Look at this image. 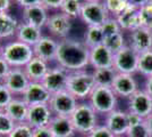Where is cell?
Returning <instances> with one entry per match:
<instances>
[{
	"label": "cell",
	"mask_w": 152,
	"mask_h": 137,
	"mask_svg": "<svg viewBox=\"0 0 152 137\" xmlns=\"http://www.w3.org/2000/svg\"><path fill=\"white\" fill-rule=\"evenodd\" d=\"M17 20L8 13H0V39L9 38L16 34L18 27Z\"/></svg>",
	"instance_id": "cell-26"
},
{
	"label": "cell",
	"mask_w": 152,
	"mask_h": 137,
	"mask_svg": "<svg viewBox=\"0 0 152 137\" xmlns=\"http://www.w3.org/2000/svg\"><path fill=\"white\" fill-rule=\"evenodd\" d=\"M48 19L49 16L47 14V9L42 5H35V6L23 8L24 22L37 26L39 29H42L45 25H47Z\"/></svg>",
	"instance_id": "cell-21"
},
{
	"label": "cell",
	"mask_w": 152,
	"mask_h": 137,
	"mask_svg": "<svg viewBox=\"0 0 152 137\" xmlns=\"http://www.w3.org/2000/svg\"><path fill=\"white\" fill-rule=\"evenodd\" d=\"M31 81L28 80L23 67H12L2 84L6 86L12 94H23Z\"/></svg>",
	"instance_id": "cell-14"
},
{
	"label": "cell",
	"mask_w": 152,
	"mask_h": 137,
	"mask_svg": "<svg viewBox=\"0 0 152 137\" xmlns=\"http://www.w3.org/2000/svg\"><path fill=\"white\" fill-rule=\"evenodd\" d=\"M53 117L49 104H38L28 106V114L26 122L31 126L33 129L48 127L50 120Z\"/></svg>",
	"instance_id": "cell-11"
},
{
	"label": "cell",
	"mask_w": 152,
	"mask_h": 137,
	"mask_svg": "<svg viewBox=\"0 0 152 137\" xmlns=\"http://www.w3.org/2000/svg\"><path fill=\"white\" fill-rule=\"evenodd\" d=\"M89 103L99 114H109L116 110L117 106V95L111 87L95 86L89 97Z\"/></svg>",
	"instance_id": "cell-5"
},
{
	"label": "cell",
	"mask_w": 152,
	"mask_h": 137,
	"mask_svg": "<svg viewBox=\"0 0 152 137\" xmlns=\"http://www.w3.org/2000/svg\"><path fill=\"white\" fill-rule=\"evenodd\" d=\"M64 0H41V5L45 9H60Z\"/></svg>",
	"instance_id": "cell-41"
},
{
	"label": "cell",
	"mask_w": 152,
	"mask_h": 137,
	"mask_svg": "<svg viewBox=\"0 0 152 137\" xmlns=\"http://www.w3.org/2000/svg\"><path fill=\"white\" fill-rule=\"evenodd\" d=\"M49 106L53 116H63L70 117L73 112L77 107V99H76L69 91L61 90L56 94H52L49 101Z\"/></svg>",
	"instance_id": "cell-8"
},
{
	"label": "cell",
	"mask_w": 152,
	"mask_h": 137,
	"mask_svg": "<svg viewBox=\"0 0 152 137\" xmlns=\"http://www.w3.org/2000/svg\"><path fill=\"white\" fill-rule=\"evenodd\" d=\"M127 137H152V134L149 127L146 126L145 121L129 127L126 134Z\"/></svg>",
	"instance_id": "cell-36"
},
{
	"label": "cell",
	"mask_w": 152,
	"mask_h": 137,
	"mask_svg": "<svg viewBox=\"0 0 152 137\" xmlns=\"http://www.w3.org/2000/svg\"><path fill=\"white\" fill-rule=\"evenodd\" d=\"M144 90L152 97V76L148 77L145 80V89Z\"/></svg>",
	"instance_id": "cell-47"
},
{
	"label": "cell",
	"mask_w": 152,
	"mask_h": 137,
	"mask_svg": "<svg viewBox=\"0 0 152 137\" xmlns=\"http://www.w3.org/2000/svg\"><path fill=\"white\" fill-rule=\"evenodd\" d=\"M139 16L141 26L152 30V0L139 8Z\"/></svg>",
	"instance_id": "cell-34"
},
{
	"label": "cell",
	"mask_w": 152,
	"mask_h": 137,
	"mask_svg": "<svg viewBox=\"0 0 152 137\" xmlns=\"http://www.w3.org/2000/svg\"><path fill=\"white\" fill-rule=\"evenodd\" d=\"M12 69V66L7 63V61L1 55H0V82H2L5 78L7 77V74L9 73Z\"/></svg>",
	"instance_id": "cell-40"
},
{
	"label": "cell",
	"mask_w": 152,
	"mask_h": 137,
	"mask_svg": "<svg viewBox=\"0 0 152 137\" xmlns=\"http://www.w3.org/2000/svg\"><path fill=\"white\" fill-rule=\"evenodd\" d=\"M96 112L90 103H78L75 111L70 116L76 133L82 135H89L98 126Z\"/></svg>",
	"instance_id": "cell-4"
},
{
	"label": "cell",
	"mask_w": 152,
	"mask_h": 137,
	"mask_svg": "<svg viewBox=\"0 0 152 137\" xmlns=\"http://www.w3.org/2000/svg\"><path fill=\"white\" fill-rule=\"evenodd\" d=\"M15 36H16L18 41L24 42L31 47L37 45L40 41V39L43 37L42 32H41V29H39L34 25H31L28 23H25V22L19 24Z\"/></svg>",
	"instance_id": "cell-24"
},
{
	"label": "cell",
	"mask_w": 152,
	"mask_h": 137,
	"mask_svg": "<svg viewBox=\"0 0 152 137\" xmlns=\"http://www.w3.org/2000/svg\"><path fill=\"white\" fill-rule=\"evenodd\" d=\"M47 27L51 32V34L59 37L61 39L68 38L70 30H72V19L61 12L57 14H52L49 16L47 22Z\"/></svg>",
	"instance_id": "cell-16"
},
{
	"label": "cell",
	"mask_w": 152,
	"mask_h": 137,
	"mask_svg": "<svg viewBox=\"0 0 152 137\" xmlns=\"http://www.w3.org/2000/svg\"><path fill=\"white\" fill-rule=\"evenodd\" d=\"M101 30L102 32H103V36H104V39L111 37V36H114L116 33L121 32V26L118 24L116 17H109L101 25Z\"/></svg>",
	"instance_id": "cell-35"
},
{
	"label": "cell",
	"mask_w": 152,
	"mask_h": 137,
	"mask_svg": "<svg viewBox=\"0 0 152 137\" xmlns=\"http://www.w3.org/2000/svg\"><path fill=\"white\" fill-rule=\"evenodd\" d=\"M103 45L106 46L111 53H114L115 55L116 53H118L121 49H123L126 46L125 45V38L123 36V32L116 33V34L109 37V38H106Z\"/></svg>",
	"instance_id": "cell-32"
},
{
	"label": "cell",
	"mask_w": 152,
	"mask_h": 137,
	"mask_svg": "<svg viewBox=\"0 0 152 137\" xmlns=\"http://www.w3.org/2000/svg\"><path fill=\"white\" fill-rule=\"evenodd\" d=\"M127 113H128V122H129V127L135 126V124H141V122L144 121V119H142V118L139 117L137 114L133 113V112L128 111Z\"/></svg>",
	"instance_id": "cell-43"
},
{
	"label": "cell",
	"mask_w": 152,
	"mask_h": 137,
	"mask_svg": "<svg viewBox=\"0 0 152 137\" xmlns=\"http://www.w3.org/2000/svg\"><path fill=\"white\" fill-rule=\"evenodd\" d=\"M23 69H24L28 80L33 81V82H41L49 71L48 62L39 59L37 56H34Z\"/></svg>",
	"instance_id": "cell-22"
},
{
	"label": "cell",
	"mask_w": 152,
	"mask_h": 137,
	"mask_svg": "<svg viewBox=\"0 0 152 137\" xmlns=\"http://www.w3.org/2000/svg\"><path fill=\"white\" fill-rule=\"evenodd\" d=\"M128 111L145 120L152 114V97L145 90L139 89L128 98Z\"/></svg>",
	"instance_id": "cell-10"
},
{
	"label": "cell",
	"mask_w": 152,
	"mask_h": 137,
	"mask_svg": "<svg viewBox=\"0 0 152 137\" xmlns=\"http://www.w3.org/2000/svg\"><path fill=\"white\" fill-rule=\"evenodd\" d=\"M90 65H92L94 69L114 67V53L110 52L103 44L91 48Z\"/></svg>",
	"instance_id": "cell-17"
},
{
	"label": "cell",
	"mask_w": 152,
	"mask_h": 137,
	"mask_svg": "<svg viewBox=\"0 0 152 137\" xmlns=\"http://www.w3.org/2000/svg\"><path fill=\"white\" fill-rule=\"evenodd\" d=\"M144 121H145L146 126L149 127V129H150V131H151V134H152V114H150Z\"/></svg>",
	"instance_id": "cell-48"
},
{
	"label": "cell",
	"mask_w": 152,
	"mask_h": 137,
	"mask_svg": "<svg viewBox=\"0 0 152 137\" xmlns=\"http://www.w3.org/2000/svg\"><path fill=\"white\" fill-rule=\"evenodd\" d=\"M83 1H93L94 2V1H103V0H83Z\"/></svg>",
	"instance_id": "cell-49"
},
{
	"label": "cell",
	"mask_w": 152,
	"mask_h": 137,
	"mask_svg": "<svg viewBox=\"0 0 152 137\" xmlns=\"http://www.w3.org/2000/svg\"><path fill=\"white\" fill-rule=\"evenodd\" d=\"M14 121L5 110H0V137H7L15 128Z\"/></svg>",
	"instance_id": "cell-33"
},
{
	"label": "cell",
	"mask_w": 152,
	"mask_h": 137,
	"mask_svg": "<svg viewBox=\"0 0 152 137\" xmlns=\"http://www.w3.org/2000/svg\"><path fill=\"white\" fill-rule=\"evenodd\" d=\"M16 2L23 8L35 6V5H41V0H16Z\"/></svg>",
	"instance_id": "cell-44"
},
{
	"label": "cell",
	"mask_w": 152,
	"mask_h": 137,
	"mask_svg": "<svg viewBox=\"0 0 152 137\" xmlns=\"http://www.w3.org/2000/svg\"><path fill=\"white\" fill-rule=\"evenodd\" d=\"M56 61L68 72L81 71L90 64V49L82 41L65 38L58 42Z\"/></svg>",
	"instance_id": "cell-1"
},
{
	"label": "cell",
	"mask_w": 152,
	"mask_h": 137,
	"mask_svg": "<svg viewBox=\"0 0 152 137\" xmlns=\"http://www.w3.org/2000/svg\"><path fill=\"white\" fill-rule=\"evenodd\" d=\"M92 74L96 86L111 87L117 76V71L114 67H102V69H94Z\"/></svg>",
	"instance_id": "cell-27"
},
{
	"label": "cell",
	"mask_w": 152,
	"mask_h": 137,
	"mask_svg": "<svg viewBox=\"0 0 152 137\" xmlns=\"http://www.w3.org/2000/svg\"><path fill=\"white\" fill-rule=\"evenodd\" d=\"M0 55L12 67H24L34 57L33 47L18 40L4 46Z\"/></svg>",
	"instance_id": "cell-3"
},
{
	"label": "cell",
	"mask_w": 152,
	"mask_h": 137,
	"mask_svg": "<svg viewBox=\"0 0 152 137\" xmlns=\"http://www.w3.org/2000/svg\"><path fill=\"white\" fill-rule=\"evenodd\" d=\"M33 131L34 129L27 122L16 124L13 131L7 137H33Z\"/></svg>",
	"instance_id": "cell-37"
},
{
	"label": "cell",
	"mask_w": 152,
	"mask_h": 137,
	"mask_svg": "<svg viewBox=\"0 0 152 137\" xmlns=\"http://www.w3.org/2000/svg\"><path fill=\"white\" fill-rule=\"evenodd\" d=\"M5 111L9 114V117L12 118L16 124H23V122H26V120H27L28 105L26 104L23 99L13 98V101L7 105Z\"/></svg>",
	"instance_id": "cell-25"
},
{
	"label": "cell",
	"mask_w": 152,
	"mask_h": 137,
	"mask_svg": "<svg viewBox=\"0 0 152 137\" xmlns=\"http://www.w3.org/2000/svg\"><path fill=\"white\" fill-rule=\"evenodd\" d=\"M102 2L108 10V13L111 14L114 17H117L129 6L127 0H103Z\"/></svg>",
	"instance_id": "cell-31"
},
{
	"label": "cell",
	"mask_w": 152,
	"mask_h": 137,
	"mask_svg": "<svg viewBox=\"0 0 152 137\" xmlns=\"http://www.w3.org/2000/svg\"><path fill=\"white\" fill-rule=\"evenodd\" d=\"M69 72L61 66L49 69L43 80L41 81L43 86L52 94H56L61 90H66L67 80H68Z\"/></svg>",
	"instance_id": "cell-9"
},
{
	"label": "cell",
	"mask_w": 152,
	"mask_h": 137,
	"mask_svg": "<svg viewBox=\"0 0 152 137\" xmlns=\"http://www.w3.org/2000/svg\"><path fill=\"white\" fill-rule=\"evenodd\" d=\"M131 46L139 54L152 49V30L140 26L131 32Z\"/></svg>",
	"instance_id": "cell-18"
},
{
	"label": "cell",
	"mask_w": 152,
	"mask_h": 137,
	"mask_svg": "<svg viewBox=\"0 0 152 137\" xmlns=\"http://www.w3.org/2000/svg\"><path fill=\"white\" fill-rule=\"evenodd\" d=\"M23 101L28 106L38 104H48L51 98V93L45 88L42 82L31 81L25 91L22 94Z\"/></svg>",
	"instance_id": "cell-12"
},
{
	"label": "cell",
	"mask_w": 152,
	"mask_h": 137,
	"mask_svg": "<svg viewBox=\"0 0 152 137\" xmlns=\"http://www.w3.org/2000/svg\"><path fill=\"white\" fill-rule=\"evenodd\" d=\"M82 5L83 0H64L60 7V12L67 15L69 19H76L80 17Z\"/></svg>",
	"instance_id": "cell-29"
},
{
	"label": "cell",
	"mask_w": 152,
	"mask_h": 137,
	"mask_svg": "<svg viewBox=\"0 0 152 137\" xmlns=\"http://www.w3.org/2000/svg\"><path fill=\"white\" fill-rule=\"evenodd\" d=\"M140 54L132 46H125L114 55V69L117 73L134 74L137 72Z\"/></svg>",
	"instance_id": "cell-7"
},
{
	"label": "cell",
	"mask_w": 152,
	"mask_h": 137,
	"mask_svg": "<svg viewBox=\"0 0 152 137\" xmlns=\"http://www.w3.org/2000/svg\"><path fill=\"white\" fill-rule=\"evenodd\" d=\"M109 15L102 1H83L80 19L88 26H101Z\"/></svg>",
	"instance_id": "cell-6"
},
{
	"label": "cell",
	"mask_w": 152,
	"mask_h": 137,
	"mask_svg": "<svg viewBox=\"0 0 152 137\" xmlns=\"http://www.w3.org/2000/svg\"><path fill=\"white\" fill-rule=\"evenodd\" d=\"M83 42L89 49L102 45L104 42V36L101 30V26H88Z\"/></svg>",
	"instance_id": "cell-28"
},
{
	"label": "cell",
	"mask_w": 152,
	"mask_h": 137,
	"mask_svg": "<svg viewBox=\"0 0 152 137\" xmlns=\"http://www.w3.org/2000/svg\"><path fill=\"white\" fill-rule=\"evenodd\" d=\"M86 137H116L104 124L96 126Z\"/></svg>",
	"instance_id": "cell-39"
},
{
	"label": "cell",
	"mask_w": 152,
	"mask_h": 137,
	"mask_svg": "<svg viewBox=\"0 0 152 137\" xmlns=\"http://www.w3.org/2000/svg\"><path fill=\"white\" fill-rule=\"evenodd\" d=\"M33 137H55V135L51 133L49 127L43 128H37L33 131Z\"/></svg>",
	"instance_id": "cell-42"
},
{
	"label": "cell",
	"mask_w": 152,
	"mask_h": 137,
	"mask_svg": "<svg viewBox=\"0 0 152 137\" xmlns=\"http://www.w3.org/2000/svg\"><path fill=\"white\" fill-rule=\"evenodd\" d=\"M48 127L55 137H74L76 133L70 117L53 116Z\"/></svg>",
	"instance_id": "cell-19"
},
{
	"label": "cell",
	"mask_w": 152,
	"mask_h": 137,
	"mask_svg": "<svg viewBox=\"0 0 152 137\" xmlns=\"http://www.w3.org/2000/svg\"><path fill=\"white\" fill-rule=\"evenodd\" d=\"M95 86L96 85L93 74L81 70V71L69 72L66 90L69 91L78 101V99L89 98Z\"/></svg>",
	"instance_id": "cell-2"
},
{
	"label": "cell",
	"mask_w": 152,
	"mask_h": 137,
	"mask_svg": "<svg viewBox=\"0 0 152 137\" xmlns=\"http://www.w3.org/2000/svg\"><path fill=\"white\" fill-rule=\"evenodd\" d=\"M1 49H2V47H1V45H0V53H1Z\"/></svg>",
	"instance_id": "cell-50"
},
{
	"label": "cell",
	"mask_w": 152,
	"mask_h": 137,
	"mask_svg": "<svg viewBox=\"0 0 152 137\" xmlns=\"http://www.w3.org/2000/svg\"><path fill=\"white\" fill-rule=\"evenodd\" d=\"M58 42L50 37H42L37 45L33 46L34 56L43 59L45 62H50L56 59Z\"/></svg>",
	"instance_id": "cell-20"
},
{
	"label": "cell",
	"mask_w": 152,
	"mask_h": 137,
	"mask_svg": "<svg viewBox=\"0 0 152 137\" xmlns=\"http://www.w3.org/2000/svg\"><path fill=\"white\" fill-rule=\"evenodd\" d=\"M116 20L118 22V24L121 26V31H129L132 32L134 30L139 29L141 26V22H140V16H139V8L134 7L132 5L127 7L126 9L119 14Z\"/></svg>",
	"instance_id": "cell-23"
},
{
	"label": "cell",
	"mask_w": 152,
	"mask_h": 137,
	"mask_svg": "<svg viewBox=\"0 0 152 137\" xmlns=\"http://www.w3.org/2000/svg\"><path fill=\"white\" fill-rule=\"evenodd\" d=\"M12 0H0V13H7L10 8Z\"/></svg>",
	"instance_id": "cell-45"
},
{
	"label": "cell",
	"mask_w": 152,
	"mask_h": 137,
	"mask_svg": "<svg viewBox=\"0 0 152 137\" xmlns=\"http://www.w3.org/2000/svg\"><path fill=\"white\" fill-rule=\"evenodd\" d=\"M129 5H132L134 7H137V8H141L142 6L146 5L148 2H150L151 0H127Z\"/></svg>",
	"instance_id": "cell-46"
},
{
	"label": "cell",
	"mask_w": 152,
	"mask_h": 137,
	"mask_svg": "<svg viewBox=\"0 0 152 137\" xmlns=\"http://www.w3.org/2000/svg\"><path fill=\"white\" fill-rule=\"evenodd\" d=\"M104 126L111 131L116 137H123L129 129L128 113L121 110H114L107 114Z\"/></svg>",
	"instance_id": "cell-13"
},
{
	"label": "cell",
	"mask_w": 152,
	"mask_h": 137,
	"mask_svg": "<svg viewBox=\"0 0 152 137\" xmlns=\"http://www.w3.org/2000/svg\"><path fill=\"white\" fill-rule=\"evenodd\" d=\"M137 72H140L142 76H145L146 78L152 76V49L140 54Z\"/></svg>",
	"instance_id": "cell-30"
},
{
	"label": "cell",
	"mask_w": 152,
	"mask_h": 137,
	"mask_svg": "<svg viewBox=\"0 0 152 137\" xmlns=\"http://www.w3.org/2000/svg\"><path fill=\"white\" fill-rule=\"evenodd\" d=\"M13 101V94L2 82H0V110H5Z\"/></svg>",
	"instance_id": "cell-38"
},
{
	"label": "cell",
	"mask_w": 152,
	"mask_h": 137,
	"mask_svg": "<svg viewBox=\"0 0 152 137\" xmlns=\"http://www.w3.org/2000/svg\"><path fill=\"white\" fill-rule=\"evenodd\" d=\"M111 88L117 95V97L124 98H129L134 93L139 90V86L133 74L126 73H117Z\"/></svg>",
	"instance_id": "cell-15"
}]
</instances>
